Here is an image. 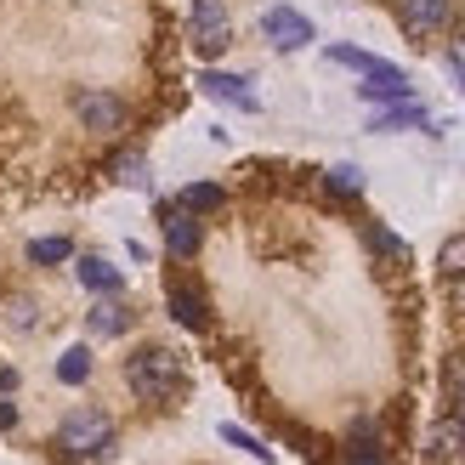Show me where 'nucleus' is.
I'll return each instance as SVG.
<instances>
[{
  "label": "nucleus",
  "instance_id": "obj_27",
  "mask_svg": "<svg viewBox=\"0 0 465 465\" xmlns=\"http://www.w3.org/2000/svg\"><path fill=\"white\" fill-rule=\"evenodd\" d=\"M17 426V403H12V391H6V398H0V431H12Z\"/></svg>",
  "mask_w": 465,
  "mask_h": 465
},
{
  "label": "nucleus",
  "instance_id": "obj_4",
  "mask_svg": "<svg viewBox=\"0 0 465 465\" xmlns=\"http://www.w3.org/2000/svg\"><path fill=\"white\" fill-rule=\"evenodd\" d=\"M74 114H80V125L97 131V136H120L125 131V103L114 97V91H97V85L74 91Z\"/></svg>",
  "mask_w": 465,
  "mask_h": 465
},
{
  "label": "nucleus",
  "instance_id": "obj_10",
  "mask_svg": "<svg viewBox=\"0 0 465 465\" xmlns=\"http://www.w3.org/2000/svg\"><path fill=\"white\" fill-rule=\"evenodd\" d=\"M171 318L182 330H211V301H204L193 284H171Z\"/></svg>",
  "mask_w": 465,
  "mask_h": 465
},
{
  "label": "nucleus",
  "instance_id": "obj_22",
  "mask_svg": "<svg viewBox=\"0 0 465 465\" xmlns=\"http://www.w3.org/2000/svg\"><path fill=\"white\" fill-rule=\"evenodd\" d=\"M437 272H443V278H465V232H454V239L437 250Z\"/></svg>",
  "mask_w": 465,
  "mask_h": 465
},
{
  "label": "nucleus",
  "instance_id": "obj_1",
  "mask_svg": "<svg viewBox=\"0 0 465 465\" xmlns=\"http://www.w3.org/2000/svg\"><path fill=\"white\" fill-rule=\"evenodd\" d=\"M125 386L143 403H171V398H182L188 375H182V358L176 352H165V346H143V352L125 358Z\"/></svg>",
  "mask_w": 465,
  "mask_h": 465
},
{
  "label": "nucleus",
  "instance_id": "obj_24",
  "mask_svg": "<svg viewBox=\"0 0 465 465\" xmlns=\"http://www.w3.org/2000/svg\"><path fill=\"white\" fill-rule=\"evenodd\" d=\"M443 391H449V403L465 398V352H449V363H443Z\"/></svg>",
  "mask_w": 465,
  "mask_h": 465
},
{
  "label": "nucleus",
  "instance_id": "obj_5",
  "mask_svg": "<svg viewBox=\"0 0 465 465\" xmlns=\"http://www.w3.org/2000/svg\"><path fill=\"white\" fill-rule=\"evenodd\" d=\"M398 23L409 40H437L454 23V0H398Z\"/></svg>",
  "mask_w": 465,
  "mask_h": 465
},
{
  "label": "nucleus",
  "instance_id": "obj_25",
  "mask_svg": "<svg viewBox=\"0 0 465 465\" xmlns=\"http://www.w3.org/2000/svg\"><path fill=\"white\" fill-rule=\"evenodd\" d=\"M114 182H125V188H143V182H148V171H143V159H136V153H125L120 165H114Z\"/></svg>",
  "mask_w": 465,
  "mask_h": 465
},
{
  "label": "nucleus",
  "instance_id": "obj_7",
  "mask_svg": "<svg viewBox=\"0 0 465 465\" xmlns=\"http://www.w3.org/2000/svg\"><path fill=\"white\" fill-rule=\"evenodd\" d=\"M159 227H165V250L176 262H193L199 244H204V227L193 211H182V204H159Z\"/></svg>",
  "mask_w": 465,
  "mask_h": 465
},
{
  "label": "nucleus",
  "instance_id": "obj_26",
  "mask_svg": "<svg viewBox=\"0 0 465 465\" xmlns=\"http://www.w3.org/2000/svg\"><path fill=\"white\" fill-rule=\"evenodd\" d=\"M222 437H227V443H232V449H250L255 460H272V449H262V443H255V437H250L244 426H222Z\"/></svg>",
  "mask_w": 465,
  "mask_h": 465
},
{
  "label": "nucleus",
  "instance_id": "obj_21",
  "mask_svg": "<svg viewBox=\"0 0 465 465\" xmlns=\"http://www.w3.org/2000/svg\"><path fill=\"white\" fill-rule=\"evenodd\" d=\"M330 63H341V68H358V74H381V57H369V52H358V45H330Z\"/></svg>",
  "mask_w": 465,
  "mask_h": 465
},
{
  "label": "nucleus",
  "instance_id": "obj_28",
  "mask_svg": "<svg viewBox=\"0 0 465 465\" xmlns=\"http://www.w3.org/2000/svg\"><path fill=\"white\" fill-rule=\"evenodd\" d=\"M454 284V312H465V278H449Z\"/></svg>",
  "mask_w": 465,
  "mask_h": 465
},
{
  "label": "nucleus",
  "instance_id": "obj_16",
  "mask_svg": "<svg viewBox=\"0 0 465 465\" xmlns=\"http://www.w3.org/2000/svg\"><path fill=\"white\" fill-rule=\"evenodd\" d=\"M29 267H63L68 255H74V239H29Z\"/></svg>",
  "mask_w": 465,
  "mask_h": 465
},
{
  "label": "nucleus",
  "instance_id": "obj_9",
  "mask_svg": "<svg viewBox=\"0 0 465 465\" xmlns=\"http://www.w3.org/2000/svg\"><path fill=\"white\" fill-rule=\"evenodd\" d=\"M358 97H363V103H403V97H414V85H409L403 68H391V63H386L381 74H363Z\"/></svg>",
  "mask_w": 465,
  "mask_h": 465
},
{
  "label": "nucleus",
  "instance_id": "obj_12",
  "mask_svg": "<svg viewBox=\"0 0 465 465\" xmlns=\"http://www.w3.org/2000/svg\"><path fill=\"white\" fill-rule=\"evenodd\" d=\"M426 454H431V460H454V454H465V414H443V420L431 426Z\"/></svg>",
  "mask_w": 465,
  "mask_h": 465
},
{
  "label": "nucleus",
  "instance_id": "obj_29",
  "mask_svg": "<svg viewBox=\"0 0 465 465\" xmlns=\"http://www.w3.org/2000/svg\"><path fill=\"white\" fill-rule=\"evenodd\" d=\"M12 386H17V375H12V369H0V398H6Z\"/></svg>",
  "mask_w": 465,
  "mask_h": 465
},
{
  "label": "nucleus",
  "instance_id": "obj_23",
  "mask_svg": "<svg viewBox=\"0 0 465 465\" xmlns=\"http://www.w3.org/2000/svg\"><path fill=\"white\" fill-rule=\"evenodd\" d=\"M6 323H12V330H35V323H40V307H35L29 295H12V301H6Z\"/></svg>",
  "mask_w": 465,
  "mask_h": 465
},
{
  "label": "nucleus",
  "instance_id": "obj_14",
  "mask_svg": "<svg viewBox=\"0 0 465 465\" xmlns=\"http://www.w3.org/2000/svg\"><path fill=\"white\" fill-rule=\"evenodd\" d=\"M80 284L85 290H97V295H114V290H120L125 284V278H120V267H114V262H103V255H80Z\"/></svg>",
  "mask_w": 465,
  "mask_h": 465
},
{
  "label": "nucleus",
  "instance_id": "obj_18",
  "mask_svg": "<svg viewBox=\"0 0 465 465\" xmlns=\"http://www.w3.org/2000/svg\"><path fill=\"white\" fill-rule=\"evenodd\" d=\"M57 381L63 386H85L91 381V352H85V346H68V352L57 358Z\"/></svg>",
  "mask_w": 465,
  "mask_h": 465
},
{
  "label": "nucleus",
  "instance_id": "obj_17",
  "mask_svg": "<svg viewBox=\"0 0 465 465\" xmlns=\"http://www.w3.org/2000/svg\"><path fill=\"white\" fill-rule=\"evenodd\" d=\"M363 244L375 250L381 262H403V255H409V250H403V239H398V232H386L381 222H363Z\"/></svg>",
  "mask_w": 465,
  "mask_h": 465
},
{
  "label": "nucleus",
  "instance_id": "obj_20",
  "mask_svg": "<svg viewBox=\"0 0 465 465\" xmlns=\"http://www.w3.org/2000/svg\"><path fill=\"white\" fill-rule=\"evenodd\" d=\"M125 307H114V301H103V307H91V335H125Z\"/></svg>",
  "mask_w": 465,
  "mask_h": 465
},
{
  "label": "nucleus",
  "instance_id": "obj_11",
  "mask_svg": "<svg viewBox=\"0 0 465 465\" xmlns=\"http://www.w3.org/2000/svg\"><path fill=\"white\" fill-rule=\"evenodd\" d=\"M341 460H346V465H386V443H381L375 420H358V426H352V437H346Z\"/></svg>",
  "mask_w": 465,
  "mask_h": 465
},
{
  "label": "nucleus",
  "instance_id": "obj_2",
  "mask_svg": "<svg viewBox=\"0 0 465 465\" xmlns=\"http://www.w3.org/2000/svg\"><path fill=\"white\" fill-rule=\"evenodd\" d=\"M114 443H120V431H114V420H108L103 409H74V414L57 426L63 460H108Z\"/></svg>",
  "mask_w": 465,
  "mask_h": 465
},
{
  "label": "nucleus",
  "instance_id": "obj_8",
  "mask_svg": "<svg viewBox=\"0 0 465 465\" xmlns=\"http://www.w3.org/2000/svg\"><path fill=\"white\" fill-rule=\"evenodd\" d=\"M199 91H204V97H216V103L244 108V114L262 108V103H255V91H250V80H244V74H222V68H204V74H199Z\"/></svg>",
  "mask_w": 465,
  "mask_h": 465
},
{
  "label": "nucleus",
  "instance_id": "obj_3",
  "mask_svg": "<svg viewBox=\"0 0 465 465\" xmlns=\"http://www.w3.org/2000/svg\"><path fill=\"white\" fill-rule=\"evenodd\" d=\"M188 40H193L199 57H222L227 45H232V23H227V6H222V0H193Z\"/></svg>",
  "mask_w": 465,
  "mask_h": 465
},
{
  "label": "nucleus",
  "instance_id": "obj_13",
  "mask_svg": "<svg viewBox=\"0 0 465 465\" xmlns=\"http://www.w3.org/2000/svg\"><path fill=\"white\" fill-rule=\"evenodd\" d=\"M409 125H426V108L420 103H414V97H403V103H386L381 114H375V120H369V131H409Z\"/></svg>",
  "mask_w": 465,
  "mask_h": 465
},
{
  "label": "nucleus",
  "instance_id": "obj_15",
  "mask_svg": "<svg viewBox=\"0 0 465 465\" xmlns=\"http://www.w3.org/2000/svg\"><path fill=\"white\" fill-rule=\"evenodd\" d=\"M222 188H216V182H188V188H182V211H193V216H211V211H222Z\"/></svg>",
  "mask_w": 465,
  "mask_h": 465
},
{
  "label": "nucleus",
  "instance_id": "obj_19",
  "mask_svg": "<svg viewBox=\"0 0 465 465\" xmlns=\"http://www.w3.org/2000/svg\"><path fill=\"white\" fill-rule=\"evenodd\" d=\"M323 188H330L335 199H358L363 193V171L358 165H335V171H323Z\"/></svg>",
  "mask_w": 465,
  "mask_h": 465
},
{
  "label": "nucleus",
  "instance_id": "obj_6",
  "mask_svg": "<svg viewBox=\"0 0 465 465\" xmlns=\"http://www.w3.org/2000/svg\"><path fill=\"white\" fill-rule=\"evenodd\" d=\"M262 35H267L272 52H301V45H312V17H301L295 6H267Z\"/></svg>",
  "mask_w": 465,
  "mask_h": 465
}]
</instances>
